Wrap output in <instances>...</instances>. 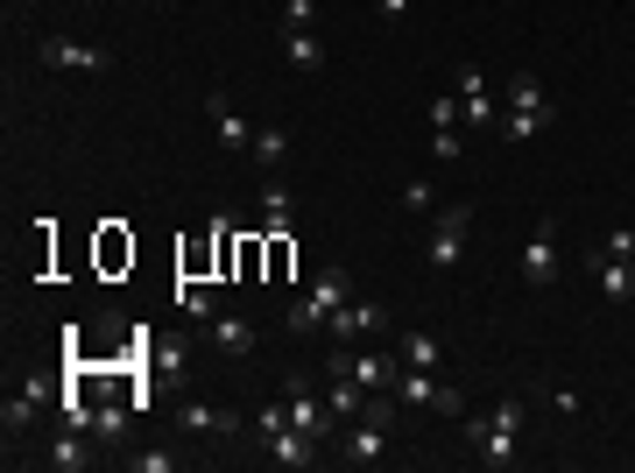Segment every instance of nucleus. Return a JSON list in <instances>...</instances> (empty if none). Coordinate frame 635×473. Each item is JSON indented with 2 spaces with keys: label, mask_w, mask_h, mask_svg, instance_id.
I'll return each mask as SVG.
<instances>
[{
  "label": "nucleus",
  "mask_w": 635,
  "mask_h": 473,
  "mask_svg": "<svg viewBox=\"0 0 635 473\" xmlns=\"http://www.w3.org/2000/svg\"><path fill=\"white\" fill-rule=\"evenodd\" d=\"M177 424H184V432H205V438L240 432V417H233V410H212V403H184V410H177Z\"/></svg>",
  "instance_id": "6ab92c4d"
},
{
  "label": "nucleus",
  "mask_w": 635,
  "mask_h": 473,
  "mask_svg": "<svg viewBox=\"0 0 635 473\" xmlns=\"http://www.w3.org/2000/svg\"><path fill=\"white\" fill-rule=\"evenodd\" d=\"M382 325H388V312H382V304H354V298H346L339 312L325 318V332H332V339H374Z\"/></svg>",
  "instance_id": "ddd939ff"
},
{
  "label": "nucleus",
  "mask_w": 635,
  "mask_h": 473,
  "mask_svg": "<svg viewBox=\"0 0 635 473\" xmlns=\"http://www.w3.org/2000/svg\"><path fill=\"white\" fill-rule=\"evenodd\" d=\"M148 367H156V375H184V367H191V353L177 347V339H156V353H148Z\"/></svg>",
  "instance_id": "cd10ccee"
},
{
  "label": "nucleus",
  "mask_w": 635,
  "mask_h": 473,
  "mask_svg": "<svg viewBox=\"0 0 635 473\" xmlns=\"http://www.w3.org/2000/svg\"><path fill=\"white\" fill-rule=\"evenodd\" d=\"M388 438H396V403H388V396H368V410L339 432V460L374 466V460H388Z\"/></svg>",
  "instance_id": "f257e3e1"
},
{
  "label": "nucleus",
  "mask_w": 635,
  "mask_h": 473,
  "mask_svg": "<svg viewBox=\"0 0 635 473\" xmlns=\"http://www.w3.org/2000/svg\"><path fill=\"white\" fill-rule=\"evenodd\" d=\"M403 367H431V375H438V367H445V347H438L431 332H410V339H403Z\"/></svg>",
  "instance_id": "393cba45"
},
{
  "label": "nucleus",
  "mask_w": 635,
  "mask_h": 473,
  "mask_svg": "<svg viewBox=\"0 0 635 473\" xmlns=\"http://www.w3.org/2000/svg\"><path fill=\"white\" fill-rule=\"evenodd\" d=\"M543 128H551V93H543V85H537V78H529V71H523V78L508 85V107H502V135H508V142H537Z\"/></svg>",
  "instance_id": "20e7f679"
},
{
  "label": "nucleus",
  "mask_w": 635,
  "mask_h": 473,
  "mask_svg": "<svg viewBox=\"0 0 635 473\" xmlns=\"http://www.w3.org/2000/svg\"><path fill=\"white\" fill-rule=\"evenodd\" d=\"M283 57H290L297 71H317L325 64V43H317L311 28H283Z\"/></svg>",
  "instance_id": "5701e85b"
},
{
  "label": "nucleus",
  "mask_w": 635,
  "mask_h": 473,
  "mask_svg": "<svg viewBox=\"0 0 635 473\" xmlns=\"http://www.w3.org/2000/svg\"><path fill=\"white\" fill-rule=\"evenodd\" d=\"M403 213H438V205H431V184H403Z\"/></svg>",
  "instance_id": "473e14b6"
},
{
  "label": "nucleus",
  "mask_w": 635,
  "mask_h": 473,
  "mask_svg": "<svg viewBox=\"0 0 635 473\" xmlns=\"http://www.w3.org/2000/svg\"><path fill=\"white\" fill-rule=\"evenodd\" d=\"M36 57H43L50 71H106V64H113V57L93 50V43H64V36H43Z\"/></svg>",
  "instance_id": "f8f14e48"
},
{
  "label": "nucleus",
  "mask_w": 635,
  "mask_h": 473,
  "mask_svg": "<svg viewBox=\"0 0 635 473\" xmlns=\"http://www.w3.org/2000/svg\"><path fill=\"white\" fill-rule=\"evenodd\" d=\"M466 446L480 452V466H516V432H523V403H494L488 417H459Z\"/></svg>",
  "instance_id": "f03ea898"
},
{
  "label": "nucleus",
  "mask_w": 635,
  "mask_h": 473,
  "mask_svg": "<svg viewBox=\"0 0 635 473\" xmlns=\"http://www.w3.org/2000/svg\"><path fill=\"white\" fill-rule=\"evenodd\" d=\"M120 432H128V417H120L113 403H99V417H93V446H120Z\"/></svg>",
  "instance_id": "c85d7f7f"
},
{
  "label": "nucleus",
  "mask_w": 635,
  "mask_h": 473,
  "mask_svg": "<svg viewBox=\"0 0 635 473\" xmlns=\"http://www.w3.org/2000/svg\"><path fill=\"white\" fill-rule=\"evenodd\" d=\"M608 255H622V262H635V227H614V233H608Z\"/></svg>",
  "instance_id": "72a5a7b5"
},
{
  "label": "nucleus",
  "mask_w": 635,
  "mask_h": 473,
  "mask_svg": "<svg viewBox=\"0 0 635 473\" xmlns=\"http://www.w3.org/2000/svg\"><path fill=\"white\" fill-rule=\"evenodd\" d=\"M346 290H354V283H346V269H339V262H325V269H317V283L290 304V332H325V318L346 304Z\"/></svg>",
  "instance_id": "39448f33"
},
{
  "label": "nucleus",
  "mask_w": 635,
  "mask_h": 473,
  "mask_svg": "<svg viewBox=\"0 0 635 473\" xmlns=\"http://www.w3.org/2000/svg\"><path fill=\"white\" fill-rule=\"evenodd\" d=\"M325 375H346L354 389H368V396H396L403 361H396V353H368V347L354 353V347L339 339V347H332V361H325Z\"/></svg>",
  "instance_id": "7ed1b4c3"
},
{
  "label": "nucleus",
  "mask_w": 635,
  "mask_h": 473,
  "mask_svg": "<svg viewBox=\"0 0 635 473\" xmlns=\"http://www.w3.org/2000/svg\"><path fill=\"white\" fill-rule=\"evenodd\" d=\"M290 219H297V198H290V184L262 177V233H290Z\"/></svg>",
  "instance_id": "f3484780"
},
{
  "label": "nucleus",
  "mask_w": 635,
  "mask_h": 473,
  "mask_svg": "<svg viewBox=\"0 0 635 473\" xmlns=\"http://www.w3.org/2000/svg\"><path fill=\"white\" fill-rule=\"evenodd\" d=\"M205 332H212V347L233 353V361H240V353H254V325H248V318H212Z\"/></svg>",
  "instance_id": "4be33fe9"
},
{
  "label": "nucleus",
  "mask_w": 635,
  "mask_h": 473,
  "mask_svg": "<svg viewBox=\"0 0 635 473\" xmlns=\"http://www.w3.org/2000/svg\"><path fill=\"white\" fill-rule=\"evenodd\" d=\"M396 396H403V403H423V410H445V417H466V396L452 389V381H438L431 367H403Z\"/></svg>",
  "instance_id": "0eeeda50"
},
{
  "label": "nucleus",
  "mask_w": 635,
  "mask_h": 473,
  "mask_svg": "<svg viewBox=\"0 0 635 473\" xmlns=\"http://www.w3.org/2000/svg\"><path fill=\"white\" fill-rule=\"evenodd\" d=\"M283 396H290V424H297V432H311L317 446H325V438H339V417H332V403L304 389V375H290V389H283Z\"/></svg>",
  "instance_id": "1a4fd4ad"
},
{
  "label": "nucleus",
  "mask_w": 635,
  "mask_h": 473,
  "mask_svg": "<svg viewBox=\"0 0 635 473\" xmlns=\"http://www.w3.org/2000/svg\"><path fill=\"white\" fill-rule=\"evenodd\" d=\"M423 121H431V128H459L466 121V99L459 93H438L431 107H423Z\"/></svg>",
  "instance_id": "bb28decb"
},
{
  "label": "nucleus",
  "mask_w": 635,
  "mask_h": 473,
  "mask_svg": "<svg viewBox=\"0 0 635 473\" xmlns=\"http://www.w3.org/2000/svg\"><path fill=\"white\" fill-rule=\"evenodd\" d=\"M374 8H382V22H403V14H410V0H374Z\"/></svg>",
  "instance_id": "f704fd0d"
},
{
  "label": "nucleus",
  "mask_w": 635,
  "mask_h": 473,
  "mask_svg": "<svg viewBox=\"0 0 635 473\" xmlns=\"http://www.w3.org/2000/svg\"><path fill=\"white\" fill-rule=\"evenodd\" d=\"M43 403H57V389H50L43 375H28L22 389H14L8 403H0V424H8V438H22L28 424H36V410H43Z\"/></svg>",
  "instance_id": "9d476101"
},
{
  "label": "nucleus",
  "mask_w": 635,
  "mask_h": 473,
  "mask_svg": "<svg viewBox=\"0 0 635 473\" xmlns=\"http://www.w3.org/2000/svg\"><path fill=\"white\" fill-rule=\"evenodd\" d=\"M248 156H254V170H283V162H290V135H283V128H254Z\"/></svg>",
  "instance_id": "412c9836"
},
{
  "label": "nucleus",
  "mask_w": 635,
  "mask_h": 473,
  "mask_svg": "<svg viewBox=\"0 0 635 473\" xmlns=\"http://www.w3.org/2000/svg\"><path fill=\"white\" fill-rule=\"evenodd\" d=\"M85 438H93V432H64V438H57L50 452H43V466H57V473H79V466H93L99 452L85 446Z\"/></svg>",
  "instance_id": "aec40b11"
},
{
  "label": "nucleus",
  "mask_w": 635,
  "mask_h": 473,
  "mask_svg": "<svg viewBox=\"0 0 635 473\" xmlns=\"http://www.w3.org/2000/svg\"><path fill=\"white\" fill-rule=\"evenodd\" d=\"M177 312H184L191 325H212V318H219V298H212V283H199V276H177Z\"/></svg>",
  "instance_id": "a211bd4d"
},
{
  "label": "nucleus",
  "mask_w": 635,
  "mask_h": 473,
  "mask_svg": "<svg viewBox=\"0 0 635 473\" xmlns=\"http://www.w3.org/2000/svg\"><path fill=\"white\" fill-rule=\"evenodd\" d=\"M579 269L594 276V290H600V298H614V304H628V298H635V262L608 255V247H600V255H586Z\"/></svg>",
  "instance_id": "9b49d317"
},
{
  "label": "nucleus",
  "mask_w": 635,
  "mask_h": 473,
  "mask_svg": "<svg viewBox=\"0 0 635 473\" xmlns=\"http://www.w3.org/2000/svg\"><path fill=\"white\" fill-rule=\"evenodd\" d=\"M523 283L529 290H551L558 283V219H537L523 241Z\"/></svg>",
  "instance_id": "6e6552de"
},
{
  "label": "nucleus",
  "mask_w": 635,
  "mask_h": 473,
  "mask_svg": "<svg viewBox=\"0 0 635 473\" xmlns=\"http://www.w3.org/2000/svg\"><path fill=\"white\" fill-rule=\"evenodd\" d=\"M466 233H474V205H445V213H431V241H423V262H431L438 276L459 269L466 262Z\"/></svg>",
  "instance_id": "423d86ee"
},
{
  "label": "nucleus",
  "mask_w": 635,
  "mask_h": 473,
  "mask_svg": "<svg viewBox=\"0 0 635 473\" xmlns=\"http://www.w3.org/2000/svg\"><path fill=\"white\" fill-rule=\"evenodd\" d=\"M57 417H64L71 432H93V417H99V410L85 403V381H79V367H64V389H57Z\"/></svg>",
  "instance_id": "2eb2a0df"
},
{
  "label": "nucleus",
  "mask_w": 635,
  "mask_h": 473,
  "mask_svg": "<svg viewBox=\"0 0 635 473\" xmlns=\"http://www.w3.org/2000/svg\"><path fill=\"white\" fill-rule=\"evenodd\" d=\"M466 99V128H502V107H494V93L480 85V93H459Z\"/></svg>",
  "instance_id": "a878e982"
},
{
  "label": "nucleus",
  "mask_w": 635,
  "mask_h": 473,
  "mask_svg": "<svg viewBox=\"0 0 635 473\" xmlns=\"http://www.w3.org/2000/svg\"><path fill=\"white\" fill-rule=\"evenodd\" d=\"M205 113H212V128H219V149H233V156H240V149L254 142V128L233 113V99H226V93H212V107H205Z\"/></svg>",
  "instance_id": "dca6fc26"
},
{
  "label": "nucleus",
  "mask_w": 635,
  "mask_h": 473,
  "mask_svg": "<svg viewBox=\"0 0 635 473\" xmlns=\"http://www.w3.org/2000/svg\"><path fill=\"white\" fill-rule=\"evenodd\" d=\"M431 156H438V162H459V156H466L459 128H438V135H431Z\"/></svg>",
  "instance_id": "c756f323"
},
{
  "label": "nucleus",
  "mask_w": 635,
  "mask_h": 473,
  "mask_svg": "<svg viewBox=\"0 0 635 473\" xmlns=\"http://www.w3.org/2000/svg\"><path fill=\"white\" fill-rule=\"evenodd\" d=\"M134 473H177V452H128Z\"/></svg>",
  "instance_id": "7c9ffc66"
},
{
  "label": "nucleus",
  "mask_w": 635,
  "mask_h": 473,
  "mask_svg": "<svg viewBox=\"0 0 635 473\" xmlns=\"http://www.w3.org/2000/svg\"><path fill=\"white\" fill-rule=\"evenodd\" d=\"M325 403H332V417H339V424H354L360 410H368V389H354V381H346V375H332Z\"/></svg>",
  "instance_id": "b1692460"
},
{
  "label": "nucleus",
  "mask_w": 635,
  "mask_h": 473,
  "mask_svg": "<svg viewBox=\"0 0 635 473\" xmlns=\"http://www.w3.org/2000/svg\"><path fill=\"white\" fill-rule=\"evenodd\" d=\"M262 446H268V460H276V466H317V438L297 432V424H276V432H262Z\"/></svg>",
  "instance_id": "4468645a"
},
{
  "label": "nucleus",
  "mask_w": 635,
  "mask_h": 473,
  "mask_svg": "<svg viewBox=\"0 0 635 473\" xmlns=\"http://www.w3.org/2000/svg\"><path fill=\"white\" fill-rule=\"evenodd\" d=\"M311 22H317L311 0H283V28H311Z\"/></svg>",
  "instance_id": "2f4dec72"
}]
</instances>
